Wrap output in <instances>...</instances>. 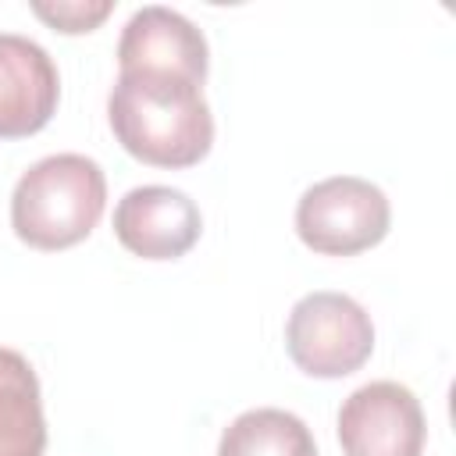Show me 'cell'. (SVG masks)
I'll return each mask as SVG.
<instances>
[{
    "label": "cell",
    "instance_id": "cell-1",
    "mask_svg": "<svg viewBox=\"0 0 456 456\" xmlns=\"http://www.w3.org/2000/svg\"><path fill=\"white\" fill-rule=\"evenodd\" d=\"M107 121L125 153L153 167H192L214 146V114L203 89L175 75L118 71Z\"/></svg>",
    "mask_w": 456,
    "mask_h": 456
},
{
    "label": "cell",
    "instance_id": "cell-8",
    "mask_svg": "<svg viewBox=\"0 0 456 456\" xmlns=\"http://www.w3.org/2000/svg\"><path fill=\"white\" fill-rule=\"evenodd\" d=\"M61 100L53 57L28 36L0 32V139H28L50 125Z\"/></svg>",
    "mask_w": 456,
    "mask_h": 456
},
{
    "label": "cell",
    "instance_id": "cell-5",
    "mask_svg": "<svg viewBox=\"0 0 456 456\" xmlns=\"http://www.w3.org/2000/svg\"><path fill=\"white\" fill-rule=\"evenodd\" d=\"M428 438L417 395L399 381H370L338 406L346 456H420Z\"/></svg>",
    "mask_w": 456,
    "mask_h": 456
},
{
    "label": "cell",
    "instance_id": "cell-6",
    "mask_svg": "<svg viewBox=\"0 0 456 456\" xmlns=\"http://www.w3.org/2000/svg\"><path fill=\"white\" fill-rule=\"evenodd\" d=\"M203 232L200 207L171 185H135L114 207L118 242L142 260H178Z\"/></svg>",
    "mask_w": 456,
    "mask_h": 456
},
{
    "label": "cell",
    "instance_id": "cell-4",
    "mask_svg": "<svg viewBox=\"0 0 456 456\" xmlns=\"http://www.w3.org/2000/svg\"><path fill=\"white\" fill-rule=\"evenodd\" d=\"M388 196L356 175L314 182L296 203V235L321 256H353L388 235Z\"/></svg>",
    "mask_w": 456,
    "mask_h": 456
},
{
    "label": "cell",
    "instance_id": "cell-3",
    "mask_svg": "<svg viewBox=\"0 0 456 456\" xmlns=\"http://www.w3.org/2000/svg\"><path fill=\"white\" fill-rule=\"evenodd\" d=\"M285 349L310 378H346L374 353L370 314L346 292H306L289 310Z\"/></svg>",
    "mask_w": 456,
    "mask_h": 456
},
{
    "label": "cell",
    "instance_id": "cell-11",
    "mask_svg": "<svg viewBox=\"0 0 456 456\" xmlns=\"http://www.w3.org/2000/svg\"><path fill=\"white\" fill-rule=\"evenodd\" d=\"M110 11H114V0H32V14L68 36L93 32Z\"/></svg>",
    "mask_w": 456,
    "mask_h": 456
},
{
    "label": "cell",
    "instance_id": "cell-10",
    "mask_svg": "<svg viewBox=\"0 0 456 456\" xmlns=\"http://www.w3.org/2000/svg\"><path fill=\"white\" fill-rule=\"evenodd\" d=\"M217 456H317V442L296 413L256 406L221 431Z\"/></svg>",
    "mask_w": 456,
    "mask_h": 456
},
{
    "label": "cell",
    "instance_id": "cell-9",
    "mask_svg": "<svg viewBox=\"0 0 456 456\" xmlns=\"http://www.w3.org/2000/svg\"><path fill=\"white\" fill-rule=\"evenodd\" d=\"M46 417L32 363L0 346V456H43Z\"/></svg>",
    "mask_w": 456,
    "mask_h": 456
},
{
    "label": "cell",
    "instance_id": "cell-2",
    "mask_svg": "<svg viewBox=\"0 0 456 456\" xmlns=\"http://www.w3.org/2000/svg\"><path fill=\"white\" fill-rule=\"evenodd\" d=\"M107 207L103 167L86 153H50L36 160L11 192L14 235L43 253L82 242Z\"/></svg>",
    "mask_w": 456,
    "mask_h": 456
},
{
    "label": "cell",
    "instance_id": "cell-7",
    "mask_svg": "<svg viewBox=\"0 0 456 456\" xmlns=\"http://www.w3.org/2000/svg\"><path fill=\"white\" fill-rule=\"evenodd\" d=\"M207 39L203 32L171 7H139L118 39V68L139 75H175L203 86L207 78Z\"/></svg>",
    "mask_w": 456,
    "mask_h": 456
}]
</instances>
